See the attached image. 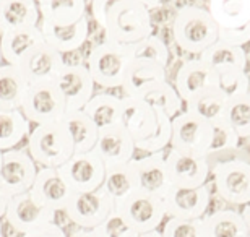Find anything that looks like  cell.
<instances>
[{
    "instance_id": "1",
    "label": "cell",
    "mask_w": 250,
    "mask_h": 237,
    "mask_svg": "<svg viewBox=\"0 0 250 237\" xmlns=\"http://www.w3.org/2000/svg\"><path fill=\"white\" fill-rule=\"evenodd\" d=\"M106 41L132 44L151 36L154 24L151 12L137 0H121L109 10L103 24Z\"/></svg>"
},
{
    "instance_id": "2",
    "label": "cell",
    "mask_w": 250,
    "mask_h": 237,
    "mask_svg": "<svg viewBox=\"0 0 250 237\" xmlns=\"http://www.w3.org/2000/svg\"><path fill=\"white\" fill-rule=\"evenodd\" d=\"M172 38L184 52L200 55L218 41V26L207 8L186 5L174 17Z\"/></svg>"
},
{
    "instance_id": "3",
    "label": "cell",
    "mask_w": 250,
    "mask_h": 237,
    "mask_svg": "<svg viewBox=\"0 0 250 237\" xmlns=\"http://www.w3.org/2000/svg\"><path fill=\"white\" fill-rule=\"evenodd\" d=\"M198 59L216 73L219 86L228 94L249 88L247 54L244 47L216 41L213 46L203 50Z\"/></svg>"
},
{
    "instance_id": "4",
    "label": "cell",
    "mask_w": 250,
    "mask_h": 237,
    "mask_svg": "<svg viewBox=\"0 0 250 237\" xmlns=\"http://www.w3.org/2000/svg\"><path fill=\"white\" fill-rule=\"evenodd\" d=\"M132 59V46L103 41L89 50L84 67H86L94 85L114 89L122 86L125 70H127Z\"/></svg>"
},
{
    "instance_id": "5",
    "label": "cell",
    "mask_w": 250,
    "mask_h": 237,
    "mask_svg": "<svg viewBox=\"0 0 250 237\" xmlns=\"http://www.w3.org/2000/svg\"><path fill=\"white\" fill-rule=\"evenodd\" d=\"M28 154L41 168H61L73 154V146L63 125L41 124L28 133Z\"/></svg>"
},
{
    "instance_id": "6",
    "label": "cell",
    "mask_w": 250,
    "mask_h": 237,
    "mask_svg": "<svg viewBox=\"0 0 250 237\" xmlns=\"http://www.w3.org/2000/svg\"><path fill=\"white\" fill-rule=\"evenodd\" d=\"M116 211L138 234L154 233L166 219L163 198L158 195L137 190L116 203Z\"/></svg>"
},
{
    "instance_id": "7",
    "label": "cell",
    "mask_w": 250,
    "mask_h": 237,
    "mask_svg": "<svg viewBox=\"0 0 250 237\" xmlns=\"http://www.w3.org/2000/svg\"><path fill=\"white\" fill-rule=\"evenodd\" d=\"M218 196L236 206H246L250 201V164L246 159H228L218 163L209 171Z\"/></svg>"
},
{
    "instance_id": "8",
    "label": "cell",
    "mask_w": 250,
    "mask_h": 237,
    "mask_svg": "<svg viewBox=\"0 0 250 237\" xmlns=\"http://www.w3.org/2000/svg\"><path fill=\"white\" fill-rule=\"evenodd\" d=\"M20 110L28 122L41 125L59 122L62 115L67 112V108H65V101L61 91L51 80V82L29 85Z\"/></svg>"
},
{
    "instance_id": "9",
    "label": "cell",
    "mask_w": 250,
    "mask_h": 237,
    "mask_svg": "<svg viewBox=\"0 0 250 237\" xmlns=\"http://www.w3.org/2000/svg\"><path fill=\"white\" fill-rule=\"evenodd\" d=\"M211 124L186 112H179L171 119V148L181 153L202 156H209L211 145Z\"/></svg>"
},
{
    "instance_id": "10",
    "label": "cell",
    "mask_w": 250,
    "mask_h": 237,
    "mask_svg": "<svg viewBox=\"0 0 250 237\" xmlns=\"http://www.w3.org/2000/svg\"><path fill=\"white\" fill-rule=\"evenodd\" d=\"M56 211L47 208L33 195L31 190H28L10 196L3 218L15 233L23 236L29 231L56 223Z\"/></svg>"
},
{
    "instance_id": "11",
    "label": "cell",
    "mask_w": 250,
    "mask_h": 237,
    "mask_svg": "<svg viewBox=\"0 0 250 237\" xmlns=\"http://www.w3.org/2000/svg\"><path fill=\"white\" fill-rule=\"evenodd\" d=\"M116 210V203L101 187L72 194L63 213L80 229H94Z\"/></svg>"
},
{
    "instance_id": "12",
    "label": "cell",
    "mask_w": 250,
    "mask_h": 237,
    "mask_svg": "<svg viewBox=\"0 0 250 237\" xmlns=\"http://www.w3.org/2000/svg\"><path fill=\"white\" fill-rule=\"evenodd\" d=\"M59 172L67 182L73 194L91 192L103 185L106 166L94 151L73 153L65 164L59 168Z\"/></svg>"
},
{
    "instance_id": "13",
    "label": "cell",
    "mask_w": 250,
    "mask_h": 237,
    "mask_svg": "<svg viewBox=\"0 0 250 237\" xmlns=\"http://www.w3.org/2000/svg\"><path fill=\"white\" fill-rule=\"evenodd\" d=\"M161 198L164 211H166V218L200 219L207 215L209 208L211 192H209L207 184L193 189L169 185Z\"/></svg>"
},
{
    "instance_id": "14",
    "label": "cell",
    "mask_w": 250,
    "mask_h": 237,
    "mask_svg": "<svg viewBox=\"0 0 250 237\" xmlns=\"http://www.w3.org/2000/svg\"><path fill=\"white\" fill-rule=\"evenodd\" d=\"M164 163H166L169 184L174 187L193 189L205 185L211 171L208 158L181 153L172 148L164 156Z\"/></svg>"
},
{
    "instance_id": "15",
    "label": "cell",
    "mask_w": 250,
    "mask_h": 237,
    "mask_svg": "<svg viewBox=\"0 0 250 237\" xmlns=\"http://www.w3.org/2000/svg\"><path fill=\"white\" fill-rule=\"evenodd\" d=\"M65 101L67 110H82L94 94V83L83 64H67L52 80Z\"/></svg>"
},
{
    "instance_id": "16",
    "label": "cell",
    "mask_w": 250,
    "mask_h": 237,
    "mask_svg": "<svg viewBox=\"0 0 250 237\" xmlns=\"http://www.w3.org/2000/svg\"><path fill=\"white\" fill-rule=\"evenodd\" d=\"M38 168L24 150L2 151V166H0V184L8 190L10 195H18L28 192L36 177Z\"/></svg>"
},
{
    "instance_id": "17",
    "label": "cell",
    "mask_w": 250,
    "mask_h": 237,
    "mask_svg": "<svg viewBox=\"0 0 250 237\" xmlns=\"http://www.w3.org/2000/svg\"><path fill=\"white\" fill-rule=\"evenodd\" d=\"M63 65V55L51 46H47L46 43H41L20 60L17 68L26 78V82L31 85L39 82H51V80L56 78V75Z\"/></svg>"
},
{
    "instance_id": "18",
    "label": "cell",
    "mask_w": 250,
    "mask_h": 237,
    "mask_svg": "<svg viewBox=\"0 0 250 237\" xmlns=\"http://www.w3.org/2000/svg\"><path fill=\"white\" fill-rule=\"evenodd\" d=\"M164 82H167L166 67L151 60L132 59L125 70L121 89L128 98H145Z\"/></svg>"
},
{
    "instance_id": "19",
    "label": "cell",
    "mask_w": 250,
    "mask_h": 237,
    "mask_svg": "<svg viewBox=\"0 0 250 237\" xmlns=\"http://www.w3.org/2000/svg\"><path fill=\"white\" fill-rule=\"evenodd\" d=\"M93 151L99 156L106 168H111V166L125 164L132 161L137 150L127 130L122 125H116V127L101 130L98 133Z\"/></svg>"
},
{
    "instance_id": "20",
    "label": "cell",
    "mask_w": 250,
    "mask_h": 237,
    "mask_svg": "<svg viewBox=\"0 0 250 237\" xmlns=\"http://www.w3.org/2000/svg\"><path fill=\"white\" fill-rule=\"evenodd\" d=\"M214 86H219L216 73L209 67H207L200 59L184 62L179 67L176 73V82H174V89L177 91L182 103H187L193 96Z\"/></svg>"
},
{
    "instance_id": "21",
    "label": "cell",
    "mask_w": 250,
    "mask_h": 237,
    "mask_svg": "<svg viewBox=\"0 0 250 237\" xmlns=\"http://www.w3.org/2000/svg\"><path fill=\"white\" fill-rule=\"evenodd\" d=\"M29 190L41 203L56 213H63L65 205L73 194L57 168L38 169L36 177H34V182Z\"/></svg>"
},
{
    "instance_id": "22",
    "label": "cell",
    "mask_w": 250,
    "mask_h": 237,
    "mask_svg": "<svg viewBox=\"0 0 250 237\" xmlns=\"http://www.w3.org/2000/svg\"><path fill=\"white\" fill-rule=\"evenodd\" d=\"M121 125L133 140V145L148 138L156 127V110L142 98H121Z\"/></svg>"
},
{
    "instance_id": "23",
    "label": "cell",
    "mask_w": 250,
    "mask_h": 237,
    "mask_svg": "<svg viewBox=\"0 0 250 237\" xmlns=\"http://www.w3.org/2000/svg\"><path fill=\"white\" fill-rule=\"evenodd\" d=\"M38 26L41 29L44 43L62 55L82 47L86 43L89 34V23L86 17H83L73 24H67V26H56V24H49L39 20Z\"/></svg>"
},
{
    "instance_id": "24",
    "label": "cell",
    "mask_w": 250,
    "mask_h": 237,
    "mask_svg": "<svg viewBox=\"0 0 250 237\" xmlns=\"http://www.w3.org/2000/svg\"><path fill=\"white\" fill-rule=\"evenodd\" d=\"M44 43L39 26L10 29V31L0 33V55L3 64L17 67L24 55L33 47Z\"/></svg>"
},
{
    "instance_id": "25",
    "label": "cell",
    "mask_w": 250,
    "mask_h": 237,
    "mask_svg": "<svg viewBox=\"0 0 250 237\" xmlns=\"http://www.w3.org/2000/svg\"><path fill=\"white\" fill-rule=\"evenodd\" d=\"M133 164H135V172H137L138 190L163 196V194L171 185L166 172L164 154L151 153L138 159L133 158Z\"/></svg>"
},
{
    "instance_id": "26",
    "label": "cell",
    "mask_w": 250,
    "mask_h": 237,
    "mask_svg": "<svg viewBox=\"0 0 250 237\" xmlns=\"http://www.w3.org/2000/svg\"><path fill=\"white\" fill-rule=\"evenodd\" d=\"M205 237H249L247 215L236 210H216L203 218Z\"/></svg>"
},
{
    "instance_id": "27",
    "label": "cell",
    "mask_w": 250,
    "mask_h": 237,
    "mask_svg": "<svg viewBox=\"0 0 250 237\" xmlns=\"http://www.w3.org/2000/svg\"><path fill=\"white\" fill-rule=\"evenodd\" d=\"M82 110L94 124L98 132L116 127V125H121L122 103H121V98L116 94H111V93L93 94L91 99L84 104V108Z\"/></svg>"
},
{
    "instance_id": "28",
    "label": "cell",
    "mask_w": 250,
    "mask_h": 237,
    "mask_svg": "<svg viewBox=\"0 0 250 237\" xmlns=\"http://www.w3.org/2000/svg\"><path fill=\"white\" fill-rule=\"evenodd\" d=\"M207 10L218 29L250 26V0H208Z\"/></svg>"
},
{
    "instance_id": "29",
    "label": "cell",
    "mask_w": 250,
    "mask_h": 237,
    "mask_svg": "<svg viewBox=\"0 0 250 237\" xmlns=\"http://www.w3.org/2000/svg\"><path fill=\"white\" fill-rule=\"evenodd\" d=\"M61 124L67 130L73 146V153L93 151L99 132L94 127V124L88 119V115H84L83 110H67L62 115Z\"/></svg>"
},
{
    "instance_id": "30",
    "label": "cell",
    "mask_w": 250,
    "mask_h": 237,
    "mask_svg": "<svg viewBox=\"0 0 250 237\" xmlns=\"http://www.w3.org/2000/svg\"><path fill=\"white\" fill-rule=\"evenodd\" d=\"M39 8L34 0H3L0 5V33L39 24Z\"/></svg>"
},
{
    "instance_id": "31",
    "label": "cell",
    "mask_w": 250,
    "mask_h": 237,
    "mask_svg": "<svg viewBox=\"0 0 250 237\" xmlns=\"http://www.w3.org/2000/svg\"><path fill=\"white\" fill-rule=\"evenodd\" d=\"M228 103V93L221 86L208 88L200 94L193 96L187 103H184V110L195 117L205 120L208 124H213L216 120L223 119L224 108Z\"/></svg>"
},
{
    "instance_id": "32",
    "label": "cell",
    "mask_w": 250,
    "mask_h": 237,
    "mask_svg": "<svg viewBox=\"0 0 250 237\" xmlns=\"http://www.w3.org/2000/svg\"><path fill=\"white\" fill-rule=\"evenodd\" d=\"M41 22L67 26L86 17V0H42L38 3Z\"/></svg>"
},
{
    "instance_id": "33",
    "label": "cell",
    "mask_w": 250,
    "mask_h": 237,
    "mask_svg": "<svg viewBox=\"0 0 250 237\" xmlns=\"http://www.w3.org/2000/svg\"><path fill=\"white\" fill-rule=\"evenodd\" d=\"M101 189L106 192L114 203H119L138 190L137 172H135L133 159L125 164H117L106 168Z\"/></svg>"
},
{
    "instance_id": "34",
    "label": "cell",
    "mask_w": 250,
    "mask_h": 237,
    "mask_svg": "<svg viewBox=\"0 0 250 237\" xmlns=\"http://www.w3.org/2000/svg\"><path fill=\"white\" fill-rule=\"evenodd\" d=\"M29 83L13 65L0 67V110H17L21 108Z\"/></svg>"
},
{
    "instance_id": "35",
    "label": "cell",
    "mask_w": 250,
    "mask_h": 237,
    "mask_svg": "<svg viewBox=\"0 0 250 237\" xmlns=\"http://www.w3.org/2000/svg\"><path fill=\"white\" fill-rule=\"evenodd\" d=\"M223 120L231 127L241 140L250 137V94L249 88L237 89L228 94V103Z\"/></svg>"
},
{
    "instance_id": "36",
    "label": "cell",
    "mask_w": 250,
    "mask_h": 237,
    "mask_svg": "<svg viewBox=\"0 0 250 237\" xmlns=\"http://www.w3.org/2000/svg\"><path fill=\"white\" fill-rule=\"evenodd\" d=\"M29 133V122L21 110H0V151L17 148Z\"/></svg>"
},
{
    "instance_id": "37",
    "label": "cell",
    "mask_w": 250,
    "mask_h": 237,
    "mask_svg": "<svg viewBox=\"0 0 250 237\" xmlns=\"http://www.w3.org/2000/svg\"><path fill=\"white\" fill-rule=\"evenodd\" d=\"M142 99L146 101L154 110L167 115L169 119H172L174 115H177L179 112H182L184 110L182 99L179 98V94H177L176 89H174L172 85L167 83V82L158 85L156 88L151 89V91Z\"/></svg>"
},
{
    "instance_id": "38",
    "label": "cell",
    "mask_w": 250,
    "mask_h": 237,
    "mask_svg": "<svg viewBox=\"0 0 250 237\" xmlns=\"http://www.w3.org/2000/svg\"><path fill=\"white\" fill-rule=\"evenodd\" d=\"M171 143V119L156 110V127L148 138L135 143V150L145 151L146 154L163 153V150Z\"/></svg>"
},
{
    "instance_id": "39",
    "label": "cell",
    "mask_w": 250,
    "mask_h": 237,
    "mask_svg": "<svg viewBox=\"0 0 250 237\" xmlns=\"http://www.w3.org/2000/svg\"><path fill=\"white\" fill-rule=\"evenodd\" d=\"M132 52H133V59L151 60V62H156L159 65H163V67H166L169 64V57H171L166 43L159 36H154V34L132 44Z\"/></svg>"
},
{
    "instance_id": "40",
    "label": "cell",
    "mask_w": 250,
    "mask_h": 237,
    "mask_svg": "<svg viewBox=\"0 0 250 237\" xmlns=\"http://www.w3.org/2000/svg\"><path fill=\"white\" fill-rule=\"evenodd\" d=\"M159 237H205L203 221L200 219H179L167 218L163 224Z\"/></svg>"
},
{
    "instance_id": "41",
    "label": "cell",
    "mask_w": 250,
    "mask_h": 237,
    "mask_svg": "<svg viewBox=\"0 0 250 237\" xmlns=\"http://www.w3.org/2000/svg\"><path fill=\"white\" fill-rule=\"evenodd\" d=\"M213 133H211V145H209V156L218 154L221 151H229L237 148L241 138L237 137V133L224 122L223 119L216 120L211 124Z\"/></svg>"
},
{
    "instance_id": "42",
    "label": "cell",
    "mask_w": 250,
    "mask_h": 237,
    "mask_svg": "<svg viewBox=\"0 0 250 237\" xmlns=\"http://www.w3.org/2000/svg\"><path fill=\"white\" fill-rule=\"evenodd\" d=\"M94 233L99 237H140L137 231H135L116 210H114L98 228H94Z\"/></svg>"
},
{
    "instance_id": "43",
    "label": "cell",
    "mask_w": 250,
    "mask_h": 237,
    "mask_svg": "<svg viewBox=\"0 0 250 237\" xmlns=\"http://www.w3.org/2000/svg\"><path fill=\"white\" fill-rule=\"evenodd\" d=\"M218 41L231 44V46L244 47L250 41V26L237 29H218Z\"/></svg>"
},
{
    "instance_id": "44",
    "label": "cell",
    "mask_w": 250,
    "mask_h": 237,
    "mask_svg": "<svg viewBox=\"0 0 250 237\" xmlns=\"http://www.w3.org/2000/svg\"><path fill=\"white\" fill-rule=\"evenodd\" d=\"M121 0H91V13H93V18L99 26L103 28L104 24V20H106L109 10H111L114 5Z\"/></svg>"
},
{
    "instance_id": "45",
    "label": "cell",
    "mask_w": 250,
    "mask_h": 237,
    "mask_svg": "<svg viewBox=\"0 0 250 237\" xmlns=\"http://www.w3.org/2000/svg\"><path fill=\"white\" fill-rule=\"evenodd\" d=\"M21 237H67V234H65V231L59 224L51 223L42 226V228L29 231V233L23 234Z\"/></svg>"
},
{
    "instance_id": "46",
    "label": "cell",
    "mask_w": 250,
    "mask_h": 237,
    "mask_svg": "<svg viewBox=\"0 0 250 237\" xmlns=\"http://www.w3.org/2000/svg\"><path fill=\"white\" fill-rule=\"evenodd\" d=\"M10 196H12V195L8 194V190L5 189L2 184H0V218H3L5 208H7V205H8Z\"/></svg>"
},
{
    "instance_id": "47",
    "label": "cell",
    "mask_w": 250,
    "mask_h": 237,
    "mask_svg": "<svg viewBox=\"0 0 250 237\" xmlns=\"http://www.w3.org/2000/svg\"><path fill=\"white\" fill-rule=\"evenodd\" d=\"M73 237H99L96 233H94V229H80L78 233H75Z\"/></svg>"
},
{
    "instance_id": "48",
    "label": "cell",
    "mask_w": 250,
    "mask_h": 237,
    "mask_svg": "<svg viewBox=\"0 0 250 237\" xmlns=\"http://www.w3.org/2000/svg\"><path fill=\"white\" fill-rule=\"evenodd\" d=\"M137 2L143 3L145 7L149 10V8H154V7H159V5L164 2V0H137Z\"/></svg>"
},
{
    "instance_id": "49",
    "label": "cell",
    "mask_w": 250,
    "mask_h": 237,
    "mask_svg": "<svg viewBox=\"0 0 250 237\" xmlns=\"http://www.w3.org/2000/svg\"><path fill=\"white\" fill-rule=\"evenodd\" d=\"M140 237H159V233H158V231H154V233H148V234H140Z\"/></svg>"
},
{
    "instance_id": "50",
    "label": "cell",
    "mask_w": 250,
    "mask_h": 237,
    "mask_svg": "<svg viewBox=\"0 0 250 237\" xmlns=\"http://www.w3.org/2000/svg\"><path fill=\"white\" fill-rule=\"evenodd\" d=\"M0 237H3V226H2V218H0Z\"/></svg>"
},
{
    "instance_id": "51",
    "label": "cell",
    "mask_w": 250,
    "mask_h": 237,
    "mask_svg": "<svg viewBox=\"0 0 250 237\" xmlns=\"http://www.w3.org/2000/svg\"><path fill=\"white\" fill-rule=\"evenodd\" d=\"M3 65V60H2V55H0V67Z\"/></svg>"
},
{
    "instance_id": "52",
    "label": "cell",
    "mask_w": 250,
    "mask_h": 237,
    "mask_svg": "<svg viewBox=\"0 0 250 237\" xmlns=\"http://www.w3.org/2000/svg\"><path fill=\"white\" fill-rule=\"evenodd\" d=\"M0 166H2V151H0Z\"/></svg>"
},
{
    "instance_id": "53",
    "label": "cell",
    "mask_w": 250,
    "mask_h": 237,
    "mask_svg": "<svg viewBox=\"0 0 250 237\" xmlns=\"http://www.w3.org/2000/svg\"><path fill=\"white\" fill-rule=\"evenodd\" d=\"M34 2H36V3H39V2H42V0H34Z\"/></svg>"
},
{
    "instance_id": "54",
    "label": "cell",
    "mask_w": 250,
    "mask_h": 237,
    "mask_svg": "<svg viewBox=\"0 0 250 237\" xmlns=\"http://www.w3.org/2000/svg\"><path fill=\"white\" fill-rule=\"evenodd\" d=\"M3 3V0H0V5H2Z\"/></svg>"
}]
</instances>
